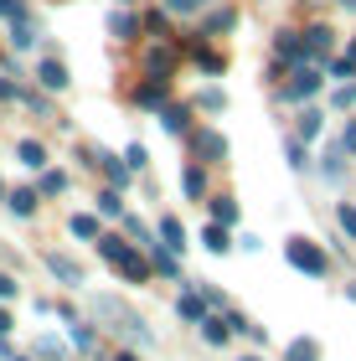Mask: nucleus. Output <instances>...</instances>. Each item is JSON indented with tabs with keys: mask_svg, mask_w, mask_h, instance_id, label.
<instances>
[{
	"mask_svg": "<svg viewBox=\"0 0 356 361\" xmlns=\"http://www.w3.org/2000/svg\"><path fill=\"white\" fill-rule=\"evenodd\" d=\"M37 88H47V93H68V88H73L68 62H62V57H37Z\"/></svg>",
	"mask_w": 356,
	"mask_h": 361,
	"instance_id": "obj_7",
	"label": "nucleus"
},
{
	"mask_svg": "<svg viewBox=\"0 0 356 361\" xmlns=\"http://www.w3.org/2000/svg\"><path fill=\"white\" fill-rule=\"evenodd\" d=\"M160 6H166L171 16H202L207 6H212V0H160Z\"/></svg>",
	"mask_w": 356,
	"mask_h": 361,
	"instance_id": "obj_38",
	"label": "nucleus"
},
{
	"mask_svg": "<svg viewBox=\"0 0 356 361\" xmlns=\"http://www.w3.org/2000/svg\"><path fill=\"white\" fill-rule=\"evenodd\" d=\"M331 104H336V109H356V78H351V83H341V88L331 93Z\"/></svg>",
	"mask_w": 356,
	"mask_h": 361,
	"instance_id": "obj_41",
	"label": "nucleus"
},
{
	"mask_svg": "<svg viewBox=\"0 0 356 361\" xmlns=\"http://www.w3.org/2000/svg\"><path fill=\"white\" fill-rule=\"evenodd\" d=\"M274 57H279V62H295V68H300V62H310L305 37H300V31H274Z\"/></svg>",
	"mask_w": 356,
	"mask_h": 361,
	"instance_id": "obj_12",
	"label": "nucleus"
},
{
	"mask_svg": "<svg viewBox=\"0 0 356 361\" xmlns=\"http://www.w3.org/2000/svg\"><path fill=\"white\" fill-rule=\"evenodd\" d=\"M114 6H135V0H114Z\"/></svg>",
	"mask_w": 356,
	"mask_h": 361,
	"instance_id": "obj_54",
	"label": "nucleus"
},
{
	"mask_svg": "<svg viewBox=\"0 0 356 361\" xmlns=\"http://www.w3.org/2000/svg\"><path fill=\"white\" fill-rule=\"evenodd\" d=\"M6 207H11V217H37L42 191L37 186H16V191H6Z\"/></svg>",
	"mask_w": 356,
	"mask_h": 361,
	"instance_id": "obj_17",
	"label": "nucleus"
},
{
	"mask_svg": "<svg viewBox=\"0 0 356 361\" xmlns=\"http://www.w3.org/2000/svg\"><path fill=\"white\" fill-rule=\"evenodd\" d=\"M6 351H11V346H6V336H0V356H6Z\"/></svg>",
	"mask_w": 356,
	"mask_h": 361,
	"instance_id": "obj_53",
	"label": "nucleus"
},
{
	"mask_svg": "<svg viewBox=\"0 0 356 361\" xmlns=\"http://www.w3.org/2000/svg\"><path fill=\"white\" fill-rule=\"evenodd\" d=\"M11 325H16V320H11V310L0 305V336H11Z\"/></svg>",
	"mask_w": 356,
	"mask_h": 361,
	"instance_id": "obj_49",
	"label": "nucleus"
},
{
	"mask_svg": "<svg viewBox=\"0 0 356 361\" xmlns=\"http://www.w3.org/2000/svg\"><path fill=\"white\" fill-rule=\"evenodd\" d=\"M11 294H16V279H11V274H0V300H11Z\"/></svg>",
	"mask_w": 356,
	"mask_h": 361,
	"instance_id": "obj_48",
	"label": "nucleus"
},
{
	"mask_svg": "<svg viewBox=\"0 0 356 361\" xmlns=\"http://www.w3.org/2000/svg\"><path fill=\"white\" fill-rule=\"evenodd\" d=\"M6 191H11V186H6V176H0V202H6Z\"/></svg>",
	"mask_w": 356,
	"mask_h": 361,
	"instance_id": "obj_52",
	"label": "nucleus"
},
{
	"mask_svg": "<svg viewBox=\"0 0 356 361\" xmlns=\"http://www.w3.org/2000/svg\"><path fill=\"white\" fill-rule=\"evenodd\" d=\"M37 351H42V356H57V351H62V341H52V336H42V341H37Z\"/></svg>",
	"mask_w": 356,
	"mask_h": 361,
	"instance_id": "obj_46",
	"label": "nucleus"
},
{
	"mask_svg": "<svg viewBox=\"0 0 356 361\" xmlns=\"http://www.w3.org/2000/svg\"><path fill=\"white\" fill-rule=\"evenodd\" d=\"M243 361H258V356H243Z\"/></svg>",
	"mask_w": 356,
	"mask_h": 361,
	"instance_id": "obj_56",
	"label": "nucleus"
},
{
	"mask_svg": "<svg viewBox=\"0 0 356 361\" xmlns=\"http://www.w3.org/2000/svg\"><path fill=\"white\" fill-rule=\"evenodd\" d=\"M176 315L191 320V325H202L207 315H212V305H207V294H202V289H186L181 300H176Z\"/></svg>",
	"mask_w": 356,
	"mask_h": 361,
	"instance_id": "obj_18",
	"label": "nucleus"
},
{
	"mask_svg": "<svg viewBox=\"0 0 356 361\" xmlns=\"http://www.w3.org/2000/svg\"><path fill=\"white\" fill-rule=\"evenodd\" d=\"M37 191H42V196H62V191H68V171H42Z\"/></svg>",
	"mask_w": 356,
	"mask_h": 361,
	"instance_id": "obj_36",
	"label": "nucleus"
},
{
	"mask_svg": "<svg viewBox=\"0 0 356 361\" xmlns=\"http://www.w3.org/2000/svg\"><path fill=\"white\" fill-rule=\"evenodd\" d=\"M341 145H346V155H356V119L346 124V135H341Z\"/></svg>",
	"mask_w": 356,
	"mask_h": 361,
	"instance_id": "obj_47",
	"label": "nucleus"
},
{
	"mask_svg": "<svg viewBox=\"0 0 356 361\" xmlns=\"http://www.w3.org/2000/svg\"><path fill=\"white\" fill-rule=\"evenodd\" d=\"M207 207H212V222H222V227H233V222H238V196L217 191V196H207Z\"/></svg>",
	"mask_w": 356,
	"mask_h": 361,
	"instance_id": "obj_24",
	"label": "nucleus"
},
{
	"mask_svg": "<svg viewBox=\"0 0 356 361\" xmlns=\"http://www.w3.org/2000/svg\"><path fill=\"white\" fill-rule=\"evenodd\" d=\"M114 269H119V274L129 279V284H145V279H150V274H155V264H150V258H145V253H140V243H135V248H129V253L119 258V264H114Z\"/></svg>",
	"mask_w": 356,
	"mask_h": 361,
	"instance_id": "obj_16",
	"label": "nucleus"
},
{
	"mask_svg": "<svg viewBox=\"0 0 356 361\" xmlns=\"http://www.w3.org/2000/svg\"><path fill=\"white\" fill-rule=\"evenodd\" d=\"M93 310H99V315H109V320H114V331H124L129 341H140V346H150V331H145V325H140V315H135V310H124L119 300H109V294H99V300H93Z\"/></svg>",
	"mask_w": 356,
	"mask_h": 361,
	"instance_id": "obj_4",
	"label": "nucleus"
},
{
	"mask_svg": "<svg viewBox=\"0 0 356 361\" xmlns=\"http://www.w3.org/2000/svg\"><path fill=\"white\" fill-rule=\"evenodd\" d=\"M228 336H233L228 315H207L202 320V341H207V346H228Z\"/></svg>",
	"mask_w": 356,
	"mask_h": 361,
	"instance_id": "obj_25",
	"label": "nucleus"
},
{
	"mask_svg": "<svg viewBox=\"0 0 356 361\" xmlns=\"http://www.w3.org/2000/svg\"><path fill=\"white\" fill-rule=\"evenodd\" d=\"M99 217H124V191L119 186H104L99 191Z\"/></svg>",
	"mask_w": 356,
	"mask_h": 361,
	"instance_id": "obj_32",
	"label": "nucleus"
},
{
	"mask_svg": "<svg viewBox=\"0 0 356 361\" xmlns=\"http://www.w3.org/2000/svg\"><path fill=\"white\" fill-rule=\"evenodd\" d=\"M181 191H186V202H207L212 196V176H207V166L202 160H186V171H181Z\"/></svg>",
	"mask_w": 356,
	"mask_h": 361,
	"instance_id": "obj_9",
	"label": "nucleus"
},
{
	"mask_svg": "<svg viewBox=\"0 0 356 361\" xmlns=\"http://www.w3.org/2000/svg\"><path fill=\"white\" fill-rule=\"evenodd\" d=\"M114 361H140V356H135V351H119V356H114Z\"/></svg>",
	"mask_w": 356,
	"mask_h": 361,
	"instance_id": "obj_50",
	"label": "nucleus"
},
{
	"mask_svg": "<svg viewBox=\"0 0 356 361\" xmlns=\"http://www.w3.org/2000/svg\"><path fill=\"white\" fill-rule=\"evenodd\" d=\"M140 21H145V31H150V37H171V11H166V6H155V11H145V16H140Z\"/></svg>",
	"mask_w": 356,
	"mask_h": 361,
	"instance_id": "obj_33",
	"label": "nucleus"
},
{
	"mask_svg": "<svg viewBox=\"0 0 356 361\" xmlns=\"http://www.w3.org/2000/svg\"><path fill=\"white\" fill-rule=\"evenodd\" d=\"M233 21H238V11H233V6H217V11L202 16V31H197V37H202V42H207V37H222V31H233Z\"/></svg>",
	"mask_w": 356,
	"mask_h": 361,
	"instance_id": "obj_19",
	"label": "nucleus"
},
{
	"mask_svg": "<svg viewBox=\"0 0 356 361\" xmlns=\"http://www.w3.org/2000/svg\"><path fill=\"white\" fill-rule=\"evenodd\" d=\"M21 104L37 114V119H57V114H52V98H47V88H21Z\"/></svg>",
	"mask_w": 356,
	"mask_h": 361,
	"instance_id": "obj_29",
	"label": "nucleus"
},
{
	"mask_svg": "<svg viewBox=\"0 0 356 361\" xmlns=\"http://www.w3.org/2000/svg\"><path fill=\"white\" fill-rule=\"evenodd\" d=\"M341 6H351V11H356V0H341Z\"/></svg>",
	"mask_w": 356,
	"mask_h": 361,
	"instance_id": "obj_55",
	"label": "nucleus"
},
{
	"mask_svg": "<svg viewBox=\"0 0 356 361\" xmlns=\"http://www.w3.org/2000/svg\"><path fill=\"white\" fill-rule=\"evenodd\" d=\"M68 233L83 238V243H99V238H104V222L93 217V212H73V217H68Z\"/></svg>",
	"mask_w": 356,
	"mask_h": 361,
	"instance_id": "obj_21",
	"label": "nucleus"
},
{
	"mask_svg": "<svg viewBox=\"0 0 356 361\" xmlns=\"http://www.w3.org/2000/svg\"><path fill=\"white\" fill-rule=\"evenodd\" d=\"M42 264L52 269V274L62 279V284H73V289H78V284H88L83 264H78V258H68V253H57V248H47V253H42Z\"/></svg>",
	"mask_w": 356,
	"mask_h": 361,
	"instance_id": "obj_10",
	"label": "nucleus"
},
{
	"mask_svg": "<svg viewBox=\"0 0 356 361\" xmlns=\"http://www.w3.org/2000/svg\"><path fill=\"white\" fill-rule=\"evenodd\" d=\"M197 109L222 114V109H228V93H222V88H202V93H197Z\"/></svg>",
	"mask_w": 356,
	"mask_h": 361,
	"instance_id": "obj_37",
	"label": "nucleus"
},
{
	"mask_svg": "<svg viewBox=\"0 0 356 361\" xmlns=\"http://www.w3.org/2000/svg\"><path fill=\"white\" fill-rule=\"evenodd\" d=\"M109 37H114V42H140L145 37V21H140V16H129V11H109Z\"/></svg>",
	"mask_w": 356,
	"mask_h": 361,
	"instance_id": "obj_15",
	"label": "nucleus"
},
{
	"mask_svg": "<svg viewBox=\"0 0 356 361\" xmlns=\"http://www.w3.org/2000/svg\"><path fill=\"white\" fill-rule=\"evenodd\" d=\"M284 258H289V269H300V274H310V279H326V274H331L326 248L310 243V238H289V243H284Z\"/></svg>",
	"mask_w": 356,
	"mask_h": 361,
	"instance_id": "obj_2",
	"label": "nucleus"
},
{
	"mask_svg": "<svg viewBox=\"0 0 356 361\" xmlns=\"http://www.w3.org/2000/svg\"><path fill=\"white\" fill-rule=\"evenodd\" d=\"M320 176H326V180H341V176H346V145H341V140L320 155Z\"/></svg>",
	"mask_w": 356,
	"mask_h": 361,
	"instance_id": "obj_23",
	"label": "nucleus"
},
{
	"mask_svg": "<svg viewBox=\"0 0 356 361\" xmlns=\"http://www.w3.org/2000/svg\"><path fill=\"white\" fill-rule=\"evenodd\" d=\"M181 47L191 52V62H197L207 78H222V73H228V57H222L217 47H207V42H197V37H181Z\"/></svg>",
	"mask_w": 356,
	"mask_h": 361,
	"instance_id": "obj_8",
	"label": "nucleus"
},
{
	"mask_svg": "<svg viewBox=\"0 0 356 361\" xmlns=\"http://www.w3.org/2000/svg\"><path fill=\"white\" fill-rule=\"evenodd\" d=\"M160 129H166V135H191V109L186 104H166V109H160Z\"/></svg>",
	"mask_w": 356,
	"mask_h": 361,
	"instance_id": "obj_20",
	"label": "nucleus"
},
{
	"mask_svg": "<svg viewBox=\"0 0 356 361\" xmlns=\"http://www.w3.org/2000/svg\"><path fill=\"white\" fill-rule=\"evenodd\" d=\"M93 155H99V160H93V166L104 171V180H109V186H119V191H129V180H135V171L124 166V155H114V150H93Z\"/></svg>",
	"mask_w": 356,
	"mask_h": 361,
	"instance_id": "obj_11",
	"label": "nucleus"
},
{
	"mask_svg": "<svg viewBox=\"0 0 356 361\" xmlns=\"http://www.w3.org/2000/svg\"><path fill=\"white\" fill-rule=\"evenodd\" d=\"M320 83H326V78H320V62H300V68L289 73V83L279 88V98L284 104H305V98L320 93Z\"/></svg>",
	"mask_w": 356,
	"mask_h": 361,
	"instance_id": "obj_5",
	"label": "nucleus"
},
{
	"mask_svg": "<svg viewBox=\"0 0 356 361\" xmlns=\"http://www.w3.org/2000/svg\"><path fill=\"white\" fill-rule=\"evenodd\" d=\"M331 78H356V62H346V57H336V62H331Z\"/></svg>",
	"mask_w": 356,
	"mask_h": 361,
	"instance_id": "obj_44",
	"label": "nucleus"
},
{
	"mask_svg": "<svg viewBox=\"0 0 356 361\" xmlns=\"http://www.w3.org/2000/svg\"><path fill=\"white\" fill-rule=\"evenodd\" d=\"M300 37H305V52H310V62H326V57H331V47H336V31H331V26H320V21H315V26H305Z\"/></svg>",
	"mask_w": 356,
	"mask_h": 361,
	"instance_id": "obj_13",
	"label": "nucleus"
},
{
	"mask_svg": "<svg viewBox=\"0 0 356 361\" xmlns=\"http://www.w3.org/2000/svg\"><path fill=\"white\" fill-rule=\"evenodd\" d=\"M129 98H135V109H145V114H160V109L171 104V78H160V73H145L140 83H135V93H129Z\"/></svg>",
	"mask_w": 356,
	"mask_h": 361,
	"instance_id": "obj_6",
	"label": "nucleus"
},
{
	"mask_svg": "<svg viewBox=\"0 0 356 361\" xmlns=\"http://www.w3.org/2000/svg\"><path fill=\"white\" fill-rule=\"evenodd\" d=\"M284 160H289V171H310V145L300 135H284Z\"/></svg>",
	"mask_w": 356,
	"mask_h": 361,
	"instance_id": "obj_26",
	"label": "nucleus"
},
{
	"mask_svg": "<svg viewBox=\"0 0 356 361\" xmlns=\"http://www.w3.org/2000/svg\"><path fill=\"white\" fill-rule=\"evenodd\" d=\"M202 248H207V253H228V248H233L228 227H222V222H207V227H202Z\"/></svg>",
	"mask_w": 356,
	"mask_h": 361,
	"instance_id": "obj_28",
	"label": "nucleus"
},
{
	"mask_svg": "<svg viewBox=\"0 0 356 361\" xmlns=\"http://www.w3.org/2000/svg\"><path fill=\"white\" fill-rule=\"evenodd\" d=\"M0 104H21V83L11 73H0Z\"/></svg>",
	"mask_w": 356,
	"mask_h": 361,
	"instance_id": "obj_40",
	"label": "nucleus"
},
{
	"mask_svg": "<svg viewBox=\"0 0 356 361\" xmlns=\"http://www.w3.org/2000/svg\"><path fill=\"white\" fill-rule=\"evenodd\" d=\"M68 341L78 351H93V331H88V325H68Z\"/></svg>",
	"mask_w": 356,
	"mask_h": 361,
	"instance_id": "obj_43",
	"label": "nucleus"
},
{
	"mask_svg": "<svg viewBox=\"0 0 356 361\" xmlns=\"http://www.w3.org/2000/svg\"><path fill=\"white\" fill-rule=\"evenodd\" d=\"M181 52H186V47L176 42V37H155V42L140 52V68H145V73H160V78H171V73H176V62H181Z\"/></svg>",
	"mask_w": 356,
	"mask_h": 361,
	"instance_id": "obj_3",
	"label": "nucleus"
},
{
	"mask_svg": "<svg viewBox=\"0 0 356 361\" xmlns=\"http://www.w3.org/2000/svg\"><path fill=\"white\" fill-rule=\"evenodd\" d=\"M150 264H155V274H166V279H181V258H176L171 248H160V243L150 248Z\"/></svg>",
	"mask_w": 356,
	"mask_h": 361,
	"instance_id": "obj_30",
	"label": "nucleus"
},
{
	"mask_svg": "<svg viewBox=\"0 0 356 361\" xmlns=\"http://www.w3.org/2000/svg\"><path fill=\"white\" fill-rule=\"evenodd\" d=\"M119 227H124V233H129V238H135V243H150V227H145L140 217H129V212H124V217H119Z\"/></svg>",
	"mask_w": 356,
	"mask_h": 361,
	"instance_id": "obj_39",
	"label": "nucleus"
},
{
	"mask_svg": "<svg viewBox=\"0 0 356 361\" xmlns=\"http://www.w3.org/2000/svg\"><path fill=\"white\" fill-rule=\"evenodd\" d=\"M16 361H26V356H16Z\"/></svg>",
	"mask_w": 356,
	"mask_h": 361,
	"instance_id": "obj_57",
	"label": "nucleus"
},
{
	"mask_svg": "<svg viewBox=\"0 0 356 361\" xmlns=\"http://www.w3.org/2000/svg\"><path fill=\"white\" fill-rule=\"evenodd\" d=\"M124 166L135 171V176H140V171H150V150H145L140 140H129V145H124Z\"/></svg>",
	"mask_w": 356,
	"mask_h": 361,
	"instance_id": "obj_34",
	"label": "nucleus"
},
{
	"mask_svg": "<svg viewBox=\"0 0 356 361\" xmlns=\"http://www.w3.org/2000/svg\"><path fill=\"white\" fill-rule=\"evenodd\" d=\"M11 47H16V52H31V47H37V31H31V21H11Z\"/></svg>",
	"mask_w": 356,
	"mask_h": 361,
	"instance_id": "obj_35",
	"label": "nucleus"
},
{
	"mask_svg": "<svg viewBox=\"0 0 356 361\" xmlns=\"http://www.w3.org/2000/svg\"><path fill=\"white\" fill-rule=\"evenodd\" d=\"M320 129H326V114H320V109H305L300 119H295V135H300L305 145H310V140H320Z\"/></svg>",
	"mask_w": 356,
	"mask_h": 361,
	"instance_id": "obj_27",
	"label": "nucleus"
},
{
	"mask_svg": "<svg viewBox=\"0 0 356 361\" xmlns=\"http://www.w3.org/2000/svg\"><path fill=\"white\" fill-rule=\"evenodd\" d=\"M16 160H21L26 171H47V145L42 140H21L16 145Z\"/></svg>",
	"mask_w": 356,
	"mask_h": 361,
	"instance_id": "obj_22",
	"label": "nucleus"
},
{
	"mask_svg": "<svg viewBox=\"0 0 356 361\" xmlns=\"http://www.w3.org/2000/svg\"><path fill=\"white\" fill-rule=\"evenodd\" d=\"M186 145H191V155H197L202 166H228V155H233L228 135H222V129H212V124H197V129L186 135Z\"/></svg>",
	"mask_w": 356,
	"mask_h": 361,
	"instance_id": "obj_1",
	"label": "nucleus"
},
{
	"mask_svg": "<svg viewBox=\"0 0 356 361\" xmlns=\"http://www.w3.org/2000/svg\"><path fill=\"white\" fill-rule=\"evenodd\" d=\"M346 62H356V42H351V47H346Z\"/></svg>",
	"mask_w": 356,
	"mask_h": 361,
	"instance_id": "obj_51",
	"label": "nucleus"
},
{
	"mask_svg": "<svg viewBox=\"0 0 356 361\" xmlns=\"http://www.w3.org/2000/svg\"><path fill=\"white\" fill-rule=\"evenodd\" d=\"M202 284H207V279H202ZM202 294H207V305H212V310H228V300H222V289H212V284H207Z\"/></svg>",
	"mask_w": 356,
	"mask_h": 361,
	"instance_id": "obj_45",
	"label": "nucleus"
},
{
	"mask_svg": "<svg viewBox=\"0 0 356 361\" xmlns=\"http://www.w3.org/2000/svg\"><path fill=\"white\" fill-rule=\"evenodd\" d=\"M155 233H160V248H171L176 258H181V253L191 248V243H186V227H181V217H171V212L155 222Z\"/></svg>",
	"mask_w": 356,
	"mask_h": 361,
	"instance_id": "obj_14",
	"label": "nucleus"
},
{
	"mask_svg": "<svg viewBox=\"0 0 356 361\" xmlns=\"http://www.w3.org/2000/svg\"><path fill=\"white\" fill-rule=\"evenodd\" d=\"M284 361H320V341H310V336L289 341V346H284Z\"/></svg>",
	"mask_w": 356,
	"mask_h": 361,
	"instance_id": "obj_31",
	"label": "nucleus"
},
{
	"mask_svg": "<svg viewBox=\"0 0 356 361\" xmlns=\"http://www.w3.org/2000/svg\"><path fill=\"white\" fill-rule=\"evenodd\" d=\"M336 222H341V233H346V238H356V207H351V202L336 207Z\"/></svg>",
	"mask_w": 356,
	"mask_h": 361,
	"instance_id": "obj_42",
	"label": "nucleus"
}]
</instances>
